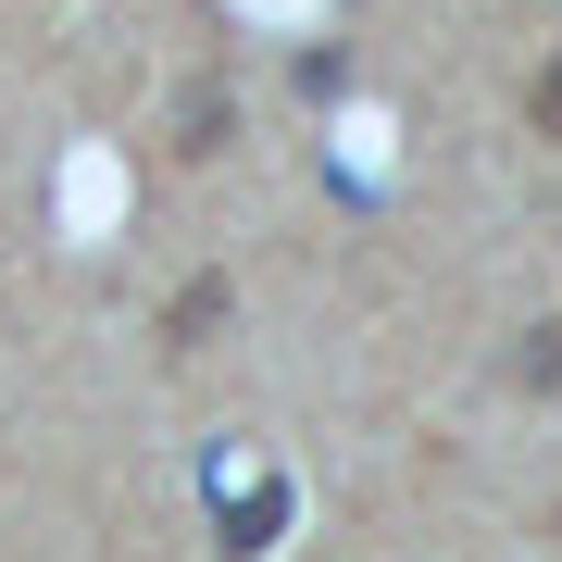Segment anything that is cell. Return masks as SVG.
<instances>
[{"label": "cell", "instance_id": "1", "mask_svg": "<svg viewBox=\"0 0 562 562\" xmlns=\"http://www.w3.org/2000/svg\"><path fill=\"white\" fill-rule=\"evenodd\" d=\"M225 138H238V88H225V76H188L176 88V162H213Z\"/></svg>", "mask_w": 562, "mask_h": 562}, {"label": "cell", "instance_id": "2", "mask_svg": "<svg viewBox=\"0 0 562 562\" xmlns=\"http://www.w3.org/2000/svg\"><path fill=\"white\" fill-rule=\"evenodd\" d=\"M225 313H238V288H225V276H188V288H176V313H162V350H201Z\"/></svg>", "mask_w": 562, "mask_h": 562}, {"label": "cell", "instance_id": "3", "mask_svg": "<svg viewBox=\"0 0 562 562\" xmlns=\"http://www.w3.org/2000/svg\"><path fill=\"white\" fill-rule=\"evenodd\" d=\"M276 525H288V487L262 475V487H238V513H225V550H276Z\"/></svg>", "mask_w": 562, "mask_h": 562}, {"label": "cell", "instance_id": "4", "mask_svg": "<svg viewBox=\"0 0 562 562\" xmlns=\"http://www.w3.org/2000/svg\"><path fill=\"white\" fill-rule=\"evenodd\" d=\"M513 387H562V325H525V350H513Z\"/></svg>", "mask_w": 562, "mask_h": 562}, {"label": "cell", "instance_id": "5", "mask_svg": "<svg viewBox=\"0 0 562 562\" xmlns=\"http://www.w3.org/2000/svg\"><path fill=\"white\" fill-rule=\"evenodd\" d=\"M525 125H538V138H562V50L538 63V88H525Z\"/></svg>", "mask_w": 562, "mask_h": 562}]
</instances>
